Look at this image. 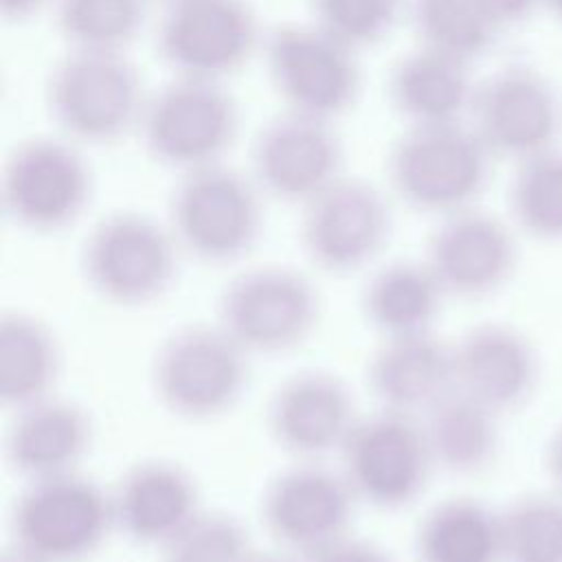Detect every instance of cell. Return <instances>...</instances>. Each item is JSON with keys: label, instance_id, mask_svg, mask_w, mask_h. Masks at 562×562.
Wrapping results in <instances>:
<instances>
[{"label": "cell", "instance_id": "cell-22", "mask_svg": "<svg viewBox=\"0 0 562 562\" xmlns=\"http://www.w3.org/2000/svg\"><path fill=\"white\" fill-rule=\"evenodd\" d=\"M86 411L55 393L15 411L7 432V461L26 481L75 472L90 448Z\"/></svg>", "mask_w": 562, "mask_h": 562}, {"label": "cell", "instance_id": "cell-25", "mask_svg": "<svg viewBox=\"0 0 562 562\" xmlns=\"http://www.w3.org/2000/svg\"><path fill=\"white\" fill-rule=\"evenodd\" d=\"M422 415L435 468L472 476L496 461L501 415L483 402L454 386Z\"/></svg>", "mask_w": 562, "mask_h": 562}, {"label": "cell", "instance_id": "cell-10", "mask_svg": "<svg viewBox=\"0 0 562 562\" xmlns=\"http://www.w3.org/2000/svg\"><path fill=\"white\" fill-rule=\"evenodd\" d=\"M217 314V323L248 356L283 353L316 329L321 303L299 270L257 266L226 283Z\"/></svg>", "mask_w": 562, "mask_h": 562}, {"label": "cell", "instance_id": "cell-17", "mask_svg": "<svg viewBox=\"0 0 562 562\" xmlns=\"http://www.w3.org/2000/svg\"><path fill=\"white\" fill-rule=\"evenodd\" d=\"M424 259L446 296L485 299L514 277L518 244L501 217L470 206L441 217Z\"/></svg>", "mask_w": 562, "mask_h": 562}, {"label": "cell", "instance_id": "cell-35", "mask_svg": "<svg viewBox=\"0 0 562 562\" xmlns=\"http://www.w3.org/2000/svg\"><path fill=\"white\" fill-rule=\"evenodd\" d=\"M542 463H544V472L551 483V490L562 496V424H558L551 430V435L544 443Z\"/></svg>", "mask_w": 562, "mask_h": 562}, {"label": "cell", "instance_id": "cell-7", "mask_svg": "<svg viewBox=\"0 0 562 562\" xmlns=\"http://www.w3.org/2000/svg\"><path fill=\"white\" fill-rule=\"evenodd\" d=\"M248 353L215 325H187L156 351L151 382L160 404L176 417L204 422L224 415L241 397Z\"/></svg>", "mask_w": 562, "mask_h": 562}, {"label": "cell", "instance_id": "cell-27", "mask_svg": "<svg viewBox=\"0 0 562 562\" xmlns=\"http://www.w3.org/2000/svg\"><path fill=\"white\" fill-rule=\"evenodd\" d=\"M446 292L426 263L393 261L380 268L362 290V312L382 336L432 329Z\"/></svg>", "mask_w": 562, "mask_h": 562}, {"label": "cell", "instance_id": "cell-30", "mask_svg": "<svg viewBox=\"0 0 562 562\" xmlns=\"http://www.w3.org/2000/svg\"><path fill=\"white\" fill-rule=\"evenodd\" d=\"M149 0H55V24L70 48L125 53L138 37Z\"/></svg>", "mask_w": 562, "mask_h": 562}, {"label": "cell", "instance_id": "cell-12", "mask_svg": "<svg viewBox=\"0 0 562 562\" xmlns=\"http://www.w3.org/2000/svg\"><path fill=\"white\" fill-rule=\"evenodd\" d=\"M261 42L244 0H178L165 7L156 46L178 77L222 81L244 68Z\"/></svg>", "mask_w": 562, "mask_h": 562}, {"label": "cell", "instance_id": "cell-32", "mask_svg": "<svg viewBox=\"0 0 562 562\" xmlns=\"http://www.w3.org/2000/svg\"><path fill=\"white\" fill-rule=\"evenodd\" d=\"M252 551L237 518L202 509L160 547V562H246Z\"/></svg>", "mask_w": 562, "mask_h": 562}, {"label": "cell", "instance_id": "cell-37", "mask_svg": "<svg viewBox=\"0 0 562 562\" xmlns=\"http://www.w3.org/2000/svg\"><path fill=\"white\" fill-rule=\"evenodd\" d=\"M0 562H44V560H40V558H35V555H31L29 551H24L22 547H18V544H13V542H11L9 547H4Z\"/></svg>", "mask_w": 562, "mask_h": 562}, {"label": "cell", "instance_id": "cell-34", "mask_svg": "<svg viewBox=\"0 0 562 562\" xmlns=\"http://www.w3.org/2000/svg\"><path fill=\"white\" fill-rule=\"evenodd\" d=\"M301 562H393V558L371 540L347 531L303 555Z\"/></svg>", "mask_w": 562, "mask_h": 562}, {"label": "cell", "instance_id": "cell-15", "mask_svg": "<svg viewBox=\"0 0 562 562\" xmlns=\"http://www.w3.org/2000/svg\"><path fill=\"white\" fill-rule=\"evenodd\" d=\"M342 143L331 121L285 110L252 143V180L270 198L305 204L342 173Z\"/></svg>", "mask_w": 562, "mask_h": 562}, {"label": "cell", "instance_id": "cell-21", "mask_svg": "<svg viewBox=\"0 0 562 562\" xmlns=\"http://www.w3.org/2000/svg\"><path fill=\"white\" fill-rule=\"evenodd\" d=\"M367 382L382 408L426 413L454 389L452 345L428 331L384 336L367 367Z\"/></svg>", "mask_w": 562, "mask_h": 562}, {"label": "cell", "instance_id": "cell-8", "mask_svg": "<svg viewBox=\"0 0 562 562\" xmlns=\"http://www.w3.org/2000/svg\"><path fill=\"white\" fill-rule=\"evenodd\" d=\"M263 55L270 81L290 112L334 123L360 94L358 50L316 22L274 26Z\"/></svg>", "mask_w": 562, "mask_h": 562}, {"label": "cell", "instance_id": "cell-4", "mask_svg": "<svg viewBox=\"0 0 562 562\" xmlns=\"http://www.w3.org/2000/svg\"><path fill=\"white\" fill-rule=\"evenodd\" d=\"M138 132L154 160L187 173L224 162L239 132V110L222 81L173 75L147 94Z\"/></svg>", "mask_w": 562, "mask_h": 562}, {"label": "cell", "instance_id": "cell-31", "mask_svg": "<svg viewBox=\"0 0 562 562\" xmlns=\"http://www.w3.org/2000/svg\"><path fill=\"white\" fill-rule=\"evenodd\" d=\"M503 562H562V496L533 492L501 512Z\"/></svg>", "mask_w": 562, "mask_h": 562}, {"label": "cell", "instance_id": "cell-11", "mask_svg": "<svg viewBox=\"0 0 562 562\" xmlns=\"http://www.w3.org/2000/svg\"><path fill=\"white\" fill-rule=\"evenodd\" d=\"M0 195L4 213L33 233H57L86 211L92 173L70 138L35 136L9 154Z\"/></svg>", "mask_w": 562, "mask_h": 562}, {"label": "cell", "instance_id": "cell-19", "mask_svg": "<svg viewBox=\"0 0 562 562\" xmlns=\"http://www.w3.org/2000/svg\"><path fill=\"white\" fill-rule=\"evenodd\" d=\"M356 419L349 389L323 371H303L283 380L266 411L272 439L303 461L338 452Z\"/></svg>", "mask_w": 562, "mask_h": 562}, {"label": "cell", "instance_id": "cell-28", "mask_svg": "<svg viewBox=\"0 0 562 562\" xmlns=\"http://www.w3.org/2000/svg\"><path fill=\"white\" fill-rule=\"evenodd\" d=\"M61 369L59 345L37 316L7 312L0 318V400L18 411L55 393Z\"/></svg>", "mask_w": 562, "mask_h": 562}, {"label": "cell", "instance_id": "cell-2", "mask_svg": "<svg viewBox=\"0 0 562 562\" xmlns=\"http://www.w3.org/2000/svg\"><path fill=\"white\" fill-rule=\"evenodd\" d=\"M145 101L125 53L70 48L46 83L50 116L66 138L86 145H108L138 130Z\"/></svg>", "mask_w": 562, "mask_h": 562}, {"label": "cell", "instance_id": "cell-3", "mask_svg": "<svg viewBox=\"0 0 562 562\" xmlns=\"http://www.w3.org/2000/svg\"><path fill=\"white\" fill-rule=\"evenodd\" d=\"M261 189L224 162L180 173L169 202V228L200 261L231 263L261 233Z\"/></svg>", "mask_w": 562, "mask_h": 562}, {"label": "cell", "instance_id": "cell-26", "mask_svg": "<svg viewBox=\"0 0 562 562\" xmlns=\"http://www.w3.org/2000/svg\"><path fill=\"white\" fill-rule=\"evenodd\" d=\"M419 562H501V512L470 496H452L426 512L415 533Z\"/></svg>", "mask_w": 562, "mask_h": 562}, {"label": "cell", "instance_id": "cell-38", "mask_svg": "<svg viewBox=\"0 0 562 562\" xmlns=\"http://www.w3.org/2000/svg\"><path fill=\"white\" fill-rule=\"evenodd\" d=\"M246 562H301L281 551H252Z\"/></svg>", "mask_w": 562, "mask_h": 562}, {"label": "cell", "instance_id": "cell-14", "mask_svg": "<svg viewBox=\"0 0 562 562\" xmlns=\"http://www.w3.org/2000/svg\"><path fill=\"white\" fill-rule=\"evenodd\" d=\"M301 244L314 266L347 274L371 263L386 246L393 215L367 180L340 176L301 206Z\"/></svg>", "mask_w": 562, "mask_h": 562}, {"label": "cell", "instance_id": "cell-24", "mask_svg": "<svg viewBox=\"0 0 562 562\" xmlns=\"http://www.w3.org/2000/svg\"><path fill=\"white\" fill-rule=\"evenodd\" d=\"M540 0H413L422 44L474 61L503 31L525 22Z\"/></svg>", "mask_w": 562, "mask_h": 562}, {"label": "cell", "instance_id": "cell-40", "mask_svg": "<svg viewBox=\"0 0 562 562\" xmlns=\"http://www.w3.org/2000/svg\"><path fill=\"white\" fill-rule=\"evenodd\" d=\"M160 2L167 7V4H173V2H178V0H160Z\"/></svg>", "mask_w": 562, "mask_h": 562}, {"label": "cell", "instance_id": "cell-23", "mask_svg": "<svg viewBox=\"0 0 562 562\" xmlns=\"http://www.w3.org/2000/svg\"><path fill=\"white\" fill-rule=\"evenodd\" d=\"M386 90L408 125H443L470 116L476 81L470 61L419 44L393 64Z\"/></svg>", "mask_w": 562, "mask_h": 562}, {"label": "cell", "instance_id": "cell-20", "mask_svg": "<svg viewBox=\"0 0 562 562\" xmlns=\"http://www.w3.org/2000/svg\"><path fill=\"white\" fill-rule=\"evenodd\" d=\"M114 527L145 547H162L200 512V492L187 470L167 461H140L110 492Z\"/></svg>", "mask_w": 562, "mask_h": 562}, {"label": "cell", "instance_id": "cell-39", "mask_svg": "<svg viewBox=\"0 0 562 562\" xmlns=\"http://www.w3.org/2000/svg\"><path fill=\"white\" fill-rule=\"evenodd\" d=\"M562 22V0H540Z\"/></svg>", "mask_w": 562, "mask_h": 562}, {"label": "cell", "instance_id": "cell-16", "mask_svg": "<svg viewBox=\"0 0 562 562\" xmlns=\"http://www.w3.org/2000/svg\"><path fill=\"white\" fill-rule=\"evenodd\" d=\"M358 503L345 474L316 461L279 472L261 496L268 533L301 558L349 531Z\"/></svg>", "mask_w": 562, "mask_h": 562}, {"label": "cell", "instance_id": "cell-9", "mask_svg": "<svg viewBox=\"0 0 562 562\" xmlns=\"http://www.w3.org/2000/svg\"><path fill=\"white\" fill-rule=\"evenodd\" d=\"M338 454L356 498L380 509L413 503L435 470L422 419L391 408L358 415Z\"/></svg>", "mask_w": 562, "mask_h": 562}, {"label": "cell", "instance_id": "cell-29", "mask_svg": "<svg viewBox=\"0 0 562 562\" xmlns=\"http://www.w3.org/2000/svg\"><path fill=\"white\" fill-rule=\"evenodd\" d=\"M509 211L516 228L531 239L562 241V149L551 147L516 162Z\"/></svg>", "mask_w": 562, "mask_h": 562}, {"label": "cell", "instance_id": "cell-18", "mask_svg": "<svg viewBox=\"0 0 562 562\" xmlns=\"http://www.w3.org/2000/svg\"><path fill=\"white\" fill-rule=\"evenodd\" d=\"M454 386L498 415L520 408L538 389L533 342L507 323H479L452 345Z\"/></svg>", "mask_w": 562, "mask_h": 562}, {"label": "cell", "instance_id": "cell-36", "mask_svg": "<svg viewBox=\"0 0 562 562\" xmlns=\"http://www.w3.org/2000/svg\"><path fill=\"white\" fill-rule=\"evenodd\" d=\"M55 0H0V11L9 22H24Z\"/></svg>", "mask_w": 562, "mask_h": 562}, {"label": "cell", "instance_id": "cell-13", "mask_svg": "<svg viewBox=\"0 0 562 562\" xmlns=\"http://www.w3.org/2000/svg\"><path fill=\"white\" fill-rule=\"evenodd\" d=\"M470 121L492 156L520 162L555 147L562 101L540 70L509 64L476 83Z\"/></svg>", "mask_w": 562, "mask_h": 562}, {"label": "cell", "instance_id": "cell-1", "mask_svg": "<svg viewBox=\"0 0 562 562\" xmlns=\"http://www.w3.org/2000/svg\"><path fill=\"white\" fill-rule=\"evenodd\" d=\"M492 158L472 125H408L389 151L386 173L406 206L446 217L474 206Z\"/></svg>", "mask_w": 562, "mask_h": 562}, {"label": "cell", "instance_id": "cell-33", "mask_svg": "<svg viewBox=\"0 0 562 562\" xmlns=\"http://www.w3.org/2000/svg\"><path fill=\"white\" fill-rule=\"evenodd\" d=\"M312 22L360 50L382 42L400 18V0H310Z\"/></svg>", "mask_w": 562, "mask_h": 562}, {"label": "cell", "instance_id": "cell-6", "mask_svg": "<svg viewBox=\"0 0 562 562\" xmlns=\"http://www.w3.org/2000/svg\"><path fill=\"white\" fill-rule=\"evenodd\" d=\"M112 529L110 494L77 470L29 481L11 514V542L44 562H81Z\"/></svg>", "mask_w": 562, "mask_h": 562}, {"label": "cell", "instance_id": "cell-5", "mask_svg": "<svg viewBox=\"0 0 562 562\" xmlns=\"http://www.w3.org/2000/svg\"><path fill=\"white\" fill-rule=\"evenodd\" d=\"M178 241L169 226L136 211H116L92 226L81 248V272L103 301L147 305L173 283Z\"/></svg>", "mask_w": 562, "mask_h": 562}]
</instances>
